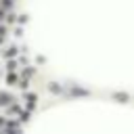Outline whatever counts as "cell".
<instances>
[{"label":"cell","instance_id":"cell-1","mask_svg":"<svg viewBox=\"0 0 134 134\" xmlns=\"http://www.w3.org/2000/svg\"><path fill=\"white\" fill-rule=\"evenodd\" d=\"M8 103H10V96H8L6 92H2V94H0V105H8Z\"/></svg>","mask_w":134,"mask_h":134},{"label":"cell","instance_id":"cell-2","mask_svg":"<svg viewBox=\"0 0 134 134\" xmlns=\"http://www.w3.org/2000/svg\"><path fill=\"white\" fill-rule=\"evenodd\" d=\"M2 6H4V8H8V6H10V0H2Z\"/></svg>","mask_w":134,"mask_h":134},{"label":"cell","instance_id":"cell-3","mask_svg":"<svg viewBox=\"0 0 134 134\" xmlns=\"http://www.w3.org/2000/svg\"><path fill=\"white\" fill-rule=\"evenodd\" d=\"M2 126H4V119H2V117H0V128H2Z\"/></svg>","mask_w":134,"mask_h":134}]
</instances>
